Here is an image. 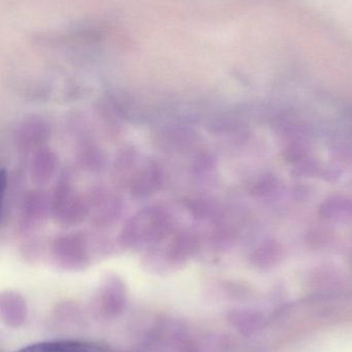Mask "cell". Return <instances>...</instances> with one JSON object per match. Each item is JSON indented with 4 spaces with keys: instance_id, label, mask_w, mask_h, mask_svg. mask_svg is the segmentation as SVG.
<instances>
[{
    "instance_id": "1",
    "label": "cell",
    "mask_w": 352,
    "mask_h": 352,
    "mask_svg": "<svg viewBox=\"0 0 352 352\" xmlns=\"http://www.w3.org/2000/svg\"><path fill=\"white\" fill-rule=\"evenodd\" d=\"M174 230L171 212L165 207L151 205L141 209L125 221L118 236V244L125 250H148Z\"/></svg>"
},
{
    "instance_id": "2",
    "label": "cell",
    "mask_w": 352,
    "mask_h": 352,
    "mask_svg": "<svg viewBox=\"0 0 352 352\" xmlns=\"http://www.w3.org/2000/svg\"><path fill=\"white\" fill-rule=\"evenodd\" d=\"M50 202L52 217L63 227H74L89 219L88 199L76 192L68 175L60 176L50 195Z\"/></svg>"
},
{
    "instance_id": "3",
    "label": "cell",
    "mask_w": 352,
    "mask_h": 352,
    "mask_svg": "<svg viewBox=\"0 0 352 352\" xmlns=\"http://www.w3.org/2000/svg\"><path fill=\"white\" fill-rule=\"evenodd\" d=\"M200 239L189 230H174L165 239L147 250L146 258L151 264L181 266L200 250Z\"/></svg>"
},
{
    "instance_id": "4",
    "label": "cell",
    "mask_w": 352,
    "mask_h": 352,
    "mask_svg": "<svg viewBox=\"0 0 352 352\" xmlns=\"http://www.w3.org/2000/svg\"><path fill=\"white\" fill-rule=\"evenodd\" d=\"M92 240L81 232L58 236L51 244L54 261L66 269H81L90 260Z\"/></svg>"
},
{
    "instance_id": "5",
    "label": "cell",
    "mask_w": 352,
    "mask_h": 352,
    "mask_svg": "<svg viewBox=\"0 0 352 352\" xmlns=\"http://www.w3.org/2000/svg\"><path fill=\"white\" fill-rule=\"evenodd\" d=\"M51 215L50 195L41 188H33L25 192L19 205L18 232L22 235H30L39 231L48 217Z\"/></svg>"
},
{
    "instance_id": "6",
    "label": "cell",
    "mask_w": 352,
    "mask_h": 352,
    "mask_svg": "<svg viewBox=\"0 0 352 352\" xmlns=\"http://www.w3.org/2000/svg\"><path fill=\"white\" fill-rule=\"evenodd\" d=\"M89 219L99 230L113 227L123 213V202L115 192L107 188H94L87 196Z\"/></svg>"
},
{
    "instance_id": "7",
    "label": "cell",
    "mask_w": 352,
    "mask_h": 352,
    "mask_svg": "<svg viewBox=\"0 0 352 352\" xmlns=\"http://www.w3.org/2000/svg\"><path fill=\"white\" fill-rule=\"evenodd\" d=\"M165 184V171L155 160L142 161L132 175L127 190L134 199H146L158 192Z\"/></svg>"
},
{
    "instance_id": "8",
    "label": "cell",
    "mask_w": 352,
    "mask_h": 352,
    "mask_svg": "<svg viewBox=\"0 0 352 352\" xmlns=\"http://www.w3.org/2000/svg\"><path fill=\"white\" fill-rule=\"evenodd\" d=\"M51 135V126L47 119L39 115L25 118L16 130L17 148L25 154H32L35 151L47 146Z\"/></svg>"
},
{
    "instance_id": "9",
    "label": "cell",
    "mask_w": 352,
    "mask_h": 352,
    "mask_svg": "<svg viewBox=\"0 0 352 352\" xmlns=\"http://www.w3.org/2000/svg\"><path fill=\"white\" fill-rule=\"evenodd\" d=\"M57 168V154L49 146H43L31 154L28 165L29 177L37 188L47 186L55 175Z\"/></svg>"
},
{
    "instance_id": "10",
    "label": "cell",
    "mask_w": 352,
    "mask_h": 352,
    "mask_svg": "<svg viewBox=\"0 0 352 352\" xmlns=\"http://www.w3.org/2000/svg\"><path fill=\"white\" fill-rule=\"evenodd\" d=\"M138 153L134 146H125L116 155L112 164L111 177L119 188L127 190L132 175L140 165Z\"/></svg>"
},
{
    "instance_id": "11",
    "label": "cell",
    "mask_w": 352,
    "mask_h": 352,
    "mask_svg": "<svg viewBox=\"0 0 352 352\" xmlns=\"http://www.w3.org/2000/svg\"><path fill=\"white\" fill-rule=\"evenodd\" d=\"M16 352H107L103 346L82 341H47L23 347Z\"/></svg>"
},
{
    "instance_id": "12",
    "label": "cell",
    "mask_w": 352,
    "mask_h": 352,
    "mask_svg": "<svg viewBox=\"0 0 352 352\" xmlns=\"http://www.w3.org/2000/svg\"><path fill=\"white\" fill-rule=\"evenodd\" d=\"M76 158L82 169L89 173L101 171L105 167V154L99 146L90 140H84L81 142Z\"/></svg>"
}]
</instances>
